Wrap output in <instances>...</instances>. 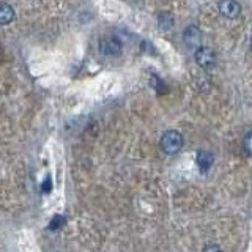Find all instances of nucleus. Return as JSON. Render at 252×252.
<instances>
[{
  "label": "nucleus",
  "instance_id": "f257e3e1",
  "mask_svg": "<svg viewBox=\"0 0 252 252\" xmlns=\"http://www.w3.org/2000/svg\"><path fill=\"white\" fill-rule=\"evenodd\" d=\"M181 148H183V136L178 131L170 129L164 132V136L161 137V150L165 155H177Z\"/></svg>",
  "mask_w": 252,
  "mask_h": 252
},
{
  "label": "nucleus",
  "instance_id": "f03ea898",
  "mask_svg": "<svg viewBox=\"0 0 252 252\" xmlns=\"http://www.w3.org/2000/svg\"><path fill=\"white\" fill-rule=\"evenodd\" d=\"M183 43L189 51H197L202 46V30L197 26H188L183 30Z\"/></svg>",
  "mask_w": 252,
  "mask_h": 252
},
{
  "label": "nucleus",
  "instance_id": "7ed1b4c3",
  "mask_svg": "<svg viewBox=\"0 0 252 252\" xmlns=\"http://www.w3.org/2000/svg\"><path fill=\"white\" fill-rule=\"evenodd\" d=\"M195 62L197 65H199L202 69L205 71H211L216 65V57H215V52L208 47H199V49L195 51Z\"/></svg>",
  "mask_w": 252,
  "mask_h": 252
},
{
  "label": "nucleus",
  "instance_id": "20e7f679",
  "mask_svg": "<svg viewBox=\"0 0 252 252\" xmlns=\"http://www.w3.org/2000/svg\"><path fill=\"white\" fill-rule=\"evenodd\" d=\"M99 52L107 57H115V55L122 54V43L120 39L115 36H107L104 39H101L99 43Z\"/></svg>",
  "mask_w": 252,
  "mask_h": 252
},
{
  "label": "nucleus",
  "instance_id": "39448f33",
  "mask_svg": "<svg viewBox=\"0 0 252 252\" xmlns=\"http://www.w3.org/2000/svg\"><path fill=\"white\" fill-rule=\"evenodd\" d=\"M219 13L227 19H235L241 13V5L235 0H222L219 2Z\"/></svg>",
  "mask_w": 252,
  "mask_h": 252
},
{
  "label": "nucleus",
  "instance_id": "423d86ee",
  "mask_svg": "<svg viewBox=\"0 0 252 252\" xmlns=\"http://www.w3.org/2000/svg\"><path fill=\"white\" fill-rule=\"evenodd\" d=\"M213 162H215V156H213L211 152H207V150H200L197 153V165L202 172H208L211 169Z\"/></svg>",
  "mask_w": 252,
  "mask_h": 252
},
{
  "label": "nucleus",
  "instance_id": "0eeeda50",
  "mask_svg": "<svg viewBox=\"0 0 252 252\" xmlns=\"http://www.w3.org/2000/svg\"><path fill=\"white\" fill-rule=\"evenodd\" d=\"M14 19V10L8 3H0V24L8 26Z\"/></svg>",
  "mask_w": 252,
  "mask_h": 252
},
{
  "label": "nucleus",
  "instance_id": "6e6552de",
  "mask_svg": "<svg viewBox=\"0 0 252 252\" xmlns=\"http://www.w3.org/2000/svg\"><path fill=\"white\" fill-rule=\"evenodd\" d=\"M66 222V218L62 216V215H55L52 218V220L49 222V230H59L60 227H63Z\"/></svg>",
  "mask_w": 252,
  "mask_h": 252
},
{
  "label": "nucleus",
  "instance_id": "1a4fd4ad",
  "mask_svg": "<svg viewBox=\"0 0 252 252\" xmlns=\"http://www.w3.org/2000/svg\"><path fill=\"white\" fill-rule=\"evenodd\" d=\"M251 137H252V132H248L246 137H244V150H246V155H251Z\"/></svg>",
  "mask_w": 252,
  "mask_h": 252
},
{
  "label": "nucleus",
  "instance_id": "9d476101",
  "mask_svg": "<svg viewBox=\"0 0 252 252\" xmlns=\"http://www.w3.org/2000/svg\"><path fill=\"white\" fill-rule=\"evenodd\" d=\"M202 252H222V249H220L218 244H208V246H205Z\"/></svg>",
  "mask_w": 252,
  "mask_h": 252
},
{
  "label": "nucleus",
  "instance_id": "9b49d317",
  "mask_svg": "<svg viewBox=\"0 0 252 252\" xmlns=\"http://www.w3.org/2000/svg\"><path fill=\"white\" fill-rule=\"evenodd\" d=\"M52 189V181H51V178H46V181L43 183V192H49Z\"/></svg>",
  "mask_w": 252,
  "mask_h": 252
}]
</instances>
